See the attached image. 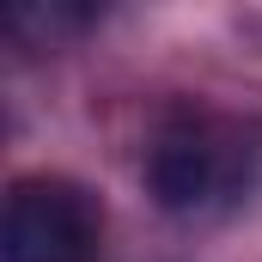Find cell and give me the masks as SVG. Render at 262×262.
Listing matches in <instances>:
<instances>
[{
  "label": "cell",
  "instance_id": "cell-1",
  "mask_svg": "<svg viewBox=\"0 0 262 262\" xmlns=\"http://www.w3.org/2000/svg\"><path fill=\"white\" fill-rule=\"evenodd\" d=\"M140 183L177 220H213L262 183V128L220 110H171L140 159Z\"/></svg>",
  "mask_w": 262,
  "mask_h": 262
},
{
  "label": "cell",
  "instance_id": "cell-2",
  "mask_svg": "<svg viewBox=\"0 0 262 262\" xmlns=\"http://www.w3.org/2000/svg\"><path fill=\"white\" fill-rule=\"evenodd\" d=\"M104 207L85 183L37 171L18 177L0 213V262H98Z\"/></svg>",
  "mask_w": 262,
  "mask_h": 262
}]
</instances>
